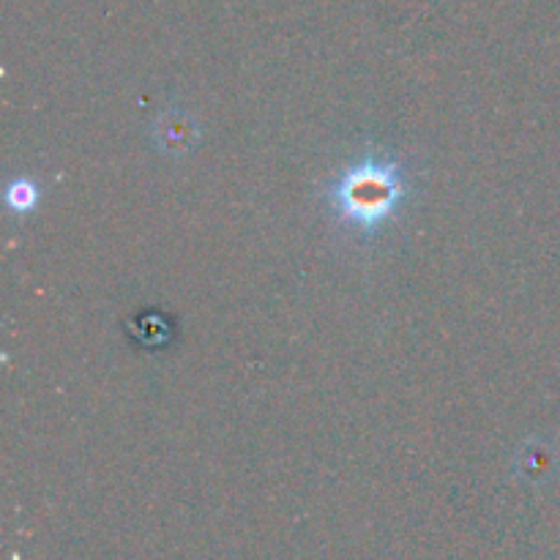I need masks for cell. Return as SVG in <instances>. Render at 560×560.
<instances>
[{
  "label": "cell",
  "mask_w": 560,
  "mask_h": 560,
  "mask_svg": "<svg viewBox=\"0 0 560 560\" xmlns=\"http://www.w3.org/2000/svg\"><path fill=\"white\" fill-rule=\"evenodd\" d=\"M408 197V178L394 156L370 153L328 186V211L342 228L372 238Z\"/></svg>",
  "instance_id": "cell-1"
},
{
  "label": "cell",
  "mask_w": 560,
  "mask_h": 560,
  "mask_svg": "<svg viewBox=\"0 0 560 560\" xmlns=\"http://www.w3.org/2000/svg\"><path fill=\"white\" fill-rule=\"evenodd\" d=\"M536 454H539V452L525 454V457H528V463H530L528 468H525V474L534 476V479H536V474L545 476L547 470H550V452H541V457H536Z\"/></svg>",
  "instance_id": "cell-4"
},
{
  "label": "cell",
  "mask_w": 560,
  "mask_h": 560,
  "mask_svg": "<svg viewBox=\"0 0 560 560\" xmlns=\"http://www.w3.org/2000/svg\"><path fill=\"white\" fill-rule=\"evenodd\" d=\"M195 137H197L195 120L186 118L184 113H167L156 124V142L162 145V151L167 153L189 151Z\"/></svg>",
  "instance_id": "cell-2"
},
{
  "label": "cell",
  "mask_w": 560,
  "mask_h": 560,
  "mask_svg": "<svg viewBox=\"0 0 560 560\" xmlns=\"http://www.w3.org/2000/svg\"><path fill=\"white\" fill-rule=\"evenodd\" d=\"M5 202H9L11 211L27 213L31 208H36V202H38L36 184L27 178H16L14 184L9 186V191H5Z\"/></svg>",
  "instance_id": "cell-3"
}]
</instances>
